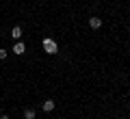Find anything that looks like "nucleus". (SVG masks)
<instances>
[{"mask_svg":"<svg viewBox=\"0 0 130 119\" xmlns=\"http://www.w3.org/2000/svg\"><path fill=\"white\" fill-rule=\"evenodd\" d=\"M7 54H9V52H7L5 48H0V61H5V59H7Z\"/></svg>","mask_w":130,"mask_h":119,"instance_id":"obj_7","label":"nucleus"},{"mask_svg":"<svg viewBox=\"0 0 130 119\" xmlns=\"http://www.w3.org/2000/svg\"><path fill=\"white\" fill-rule=\"evenodd\" d=\"M35 117H37V110L35 108H26L24 110V119H35Z\"/></svg>","mask_w":130,"mask_h":119,"instance_id":"obj_6","label":"nucleus"},{"mask_svg":"<svg viewBox=\"0 0 130 119\" xmlns=\"http://www.w3.org/2000/svg\"><path fill=\"white\" fill-rule=\"evenodd\" d=\"M89 26H91L93 30H98V28L102 26V20L100 18H89Z\"/></svg>","mask_w":130,"mask_h":119,"instance_id":"obj_4","label":"nucleus"},{"mask_svg":"<svg viewBox=\"0 0 130 119\" xmlns=\"http://www.w3.org/2000/svg\"><path fill=\"white\" fill-rule=\"evenodd\" d=\"M11 37H13L15 41H20V37H22V26H13V30H11Z\"/></svg>","mask_w":130,"mask_h":119,"instance_id":"obj_5","label":"nucleus"},{"mask_svg":"<svg viewBox=\"0 0 130 119\" xmlns=\"http://www.w3.org/2000/svg\"><path fill=\"white\" fill-rule=\"evenodd\" d=\"M41 108L46 110V113H52V110L56 108V102H54V100H46V102L41 104Z\"/></svg>","mask_w":130,"mask_h":119,"instance_id":"obj_2","label":"nucleus"},{"mask_svg":"<svg viewBox=\"0 0 130 119\" xmlns=\"http://www.w3.org/2000/svg\"><path fill=\"white\" fill-rule=\"evenodd\" d=\"M0 119H11V117H9V115H0Z\"/></svg>","mask_w":130,"mask_h":119,"instance_id":"obj_8","label":"nucleus"},{"mask_svg":"<svg viewBox=\"0 0 130 119\" xmlns=\"http://www.w3.org/2000/svg\"><path fill=\"white\" fill-rule=\"evenodd\" d=\"M13 52H15L18 56H22L24 52H26V46H24L22 41H15V46H13Z\"/></svg>","mask_w":130,"mask_h":119,"instance_id":"obj_3","label":"nucleus"},{"mask_svg":"<svg viewBox=\"0 0 130 119\" xmlns=\"http://www.w3.org/2000/svg\"><path fill=\"white\" fill-rule=\"evenodd\" d=\"M56 50H59V48H56V41L52 37H46V39H43V52H46V54H56Z\"/></svg>","mask_w":130,"mask_h":119,"instance_id":"obj_1","label":"nucleus"}]
</instances>
